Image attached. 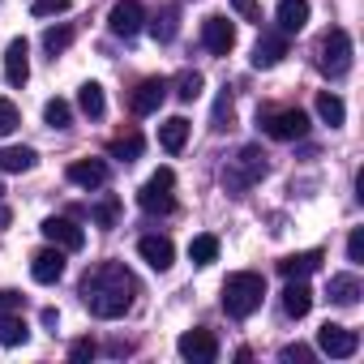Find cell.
Wrapping results in <instances>:
<instances>
[{
    "label": "cell",
    "mask_w": 364,
    "mask_h": 364,
    "mask_svg": "<svg viewBox=\"0 0 364 364\" xmlns=\"http://www.w3.org/2000/svg\"><path fill=\"white\" fill-rule=\"evenodd\" d=\"M287 56V39L274 31H262V39L253 43V69H274Z\"/></svg>",
    "instance_id": "cell-17"
},
{
    "label": "cell",
    "mask_w": 364,
    "mask_h": 364,
    "mask_svg": "<svg viewBox=\"0 0 364 364\" xmlns=\"http://www.w3.org/2000/svg\"><path fill=\"white\" fill-rule=\"evenodd\" d=\"M22 309V296L9 291V287H0V313H18Z\"/></svg>",
    "instance_id": "cell-39"
},
{
    "label": "cell",
    "mask_w": 364,
    "mask_h": 364,
    "mask_svg": "<svg viewBox=\"0 0 364 364\" xmlns=\"http://www.w3.org/2000/svg\"><path fill=\"white\" fill-rule=\"evenodd\" d=\"M31 14H35V18H56V14H69V0H35Z\"/></svg>",
    "instance_id": "cell-35"
},
{
    "label": "cell",
    "mask_w": 364,
    "mask_h": 364,
    "mask_svg": "<svg viewBox=\"0 0 364 364\" xmlns=\"http://www.w3.org/2000/svg\"><path fill=\"white\" fill-rule=\"evenodd\" d=\"M39 163L35 146H5L0 150V171H31Z\"/></svg>",
    "instance_id": "cell-23"
},
{
    "label": "cell",
    "mask_w": 364,
    "mask_h": 364,
    "mask_svg": "<svg viewBox=\"0 0 364 364\" xmlns=\"http://www.w3.org/2000/svg\"><path fill=\"white\" fill-rule=\"evenodd\" d=\"M283 360H313V351L304 343H291V347H283Z\"/></svg>",
    "instance_id": "cell-41"
},
{
    "label": "cell",
    "mask_w": 364,
    "mask_h": 364,
    "mask_svg": "<svg viewBox=\"0 0 364 364\" xmlns=\"http://www.w3.org/2000/svg\"><path fill=\"white\" fill-rule=\"evenodd\" d=\"M0 193H5V189H0Z\"/></svg>",
    "instance_id": "cell-43"
},
{
    "label": "cell",
    "mask_w": 364,
    "mask_h": 364,
    "mask_svg": "<svg viewBox=\"0 0 364 364\" xmlns=\"http://www.w3.org/2000/svg\"><path fill=\"white\" fill-rule=\"evenodd\" d=\"M43 326L56 334V326H60V313H56V309H43Z\"/></svg>",
    "instance_id": "cell-42"
},
{
    "label": "cell",
    "mask_w": 364,
    "mask_h": 364,
    "mask_svg": "<svg viewBox=\"0 0 364 364\" xmlns=\"http://www.w3.org/2000/svg\"><path fill=\"white\" fill-rule=\"evenodd\" d=\"M317 69L326 77H343L351 69V35L343 26H334V31L321 35V43H317Z\"/></svg>",
    "instance_id": "cell-4"
},
{
    "label": "cell",
    "mask_w": 364,
    "mask_h": 364,
    "mask_svg": "<svg viewBox=\"0 0 364 364\" xmlns=\"http://www.w3.org/2000/svg\"><path fill=\"white\" fill-rule=\"evenodd\" d=\"M309 309H313V287L304 279H287V287H283V313L287 317H309Z\"/></svg>",
    "instance_id": "cell-18"
},
{
    "label": "cell",
    "mask_w": 364,
    "mask_h": 364,
    "mask_svg": "<svg viewBox=\"0 0 364 364\" xmlns=\"http://www.w3.org/2000/svg\"><path fill=\"white\" fill-rule=\"evenodd\" d=\"M150 35H154V43H171L180 35V5H163L150 18Z\"/></svg>",
    "instance_id": "cell-20"
},
{
    "label": "cell",
    "mask_w": 364,
    "mask_h": 364,
    "mask_svg": "<svg viewBox=\"0 0 364 364\" xmlns=\"http://www.w3.org/2000/svg\"><path fill=\"white\" fill-rule=\"evenodd\" d=\"M141 22H146L141 0H116L112 14H107V26H112V35H120V39H133V35L141 31Z\"/></svg>",
    "instance_id": "cell-9"
},
{
    "label": "cell",
    "mask_w": 364,
    "mask_h": 364,
    "mask_svg": "<svg viewBox=\"0 0 364 364\" xmlns=\"http://www.w3.org/2000/svg\"><path fill=\"white\" fill-rule=\"evenodd\" d=\"M202 43H206V52L228 56V52L236 48V26H232L223 14H210V18L202 22Z\"/></svg>",
    "instance_id": "cell-10"
},
{
    "label": "cell",
    "mask_w": 364,
    "mask_h": 364,
    "mask_svg": "<svg viewBox=\"0 0 364 364\" xmlns=\"http://www.w3.org/2000/svg\"><path fill=\"white\" fill-rule=\"evenodd\" d=\"M176 351L185 355V360H193V364H210L219 355V343H215L210 330H185V334H180V343H176Z\"/></svg>",
    "instance_id": "cell-11"
},
{
    "label": "cell",
    "mask_w": 364,
    "mask_h": 364,
    "mask_svg": "<svg viewBox=\"0 0 364 364\" xmlns=\"http://www.w3.org/2000/svg\"><path fill=\"white\" fill-rule=\"evenodd\" d=\"M137 253H141V262L150 270H171V262H176V245L167 236H141L137 240Z\"/></svg>",
    "instance_id": "cell-15"
},
{
    "label": "cell",
    "mask_w": 364,
    "mask_h": 364,
    "mask_svg": "<svg viewBox=\"0 0 364 364\" xmlns=\"http://www.w3.org/2000/svg\"><path fill=\"white\" fill-rule=\"evenodd\" d=\"M317 347H321L326 355H334V360H347V355L360 351V334L347 330V326H338V321H326V326L317 330Z\"/></svg>",
    "instance_id": "cell-7"
},
{
    "label": "cell",
    "mask_w": 364,
    "mask_h": 364,
    "mask_svg": "<svg viewBox=\"0 0 364 364\" xmlns=\"http://www.w3.org/2000/svg\"><path fill=\"white\" fill-rule=\"evenodd\" d=\"M266 171H270L266 150H262V146H240V154L223 167V189H228V193H245V189L257 185Z\"/></svg>",
    "instance_id": "cell-3"
},
{
    "label": "cell",
    "mask_w": 364,
    "mask_h": 364,
    "mask_svg": "<svg viewBox=\"0 0 364 364\" xmlns=\"http://www.w3.org/2000/svg\"><path fill=\"white\" fill-rule=\"evenodd\" d=\"M262 129L274 137V141H296L309 133V116L300 107H283V112H266L262 116Z\"/></svg>",
    "instance_id": "cell-6"
},
{
    "label": "cell",
    "mask_w": 364,
    "mask_h": 364,
    "mask_svg": "<svg viewBox=\"0 0 364 364\" xmlns=\"http://www.w3.org/2000/svg\"><path fill=\"white\" fill-rule=\"evenodd\" d=\"M43 120H48V129H69V124H73L69 99H48V103H43Z\"/></svg>",
    "instance_id": "cell-32"
},
{
    "label": "cell",
    "mask_w": 364,
    "mask_h": 364,
    "mask_svg": "<svg viewBox=\"0 0 364 364\" xmlns=\"http://www.w3.org/2000/svg\"><path fill=\"white\" fill-rule=\"evenodd\" d=\"M202 86H206V77L198 69H185V73L176 77V99L180 103H193V99H202Z\"/></svg>",
    "instance_id": "cell-28"
},
{
    "label": "cell",
    "mask_w": 364,
    "mask_h": 364,
    "mask_svg": "<svg viewBox=\"0 0 364 364\" xmlns=\"http://www.w3.org/2000/svg\"><path fill=\"white\" fill-rule=\"evenodd\" d=\"M189 257H193V266L219 262V236H193V240H189Z\"/></svg>",
    "instance_id": "cell-30"
},
{
    "label": "cell",
    "mask_w": 364,
    "mask_h": 364,
    "mask_svg": "<svg viewBox=\"0 0 364 364\" xmlns=\"http://www.w3.org/2000/svg\"><path fill=\"white\" fill-rule=\"evenodd\" d=\"M69 43H73V26H48V31H43V48H48V56H60Z\"/></svg>",
    "instance_id": "cell-33"
},
{
    "label": "cell",
    "mask_w": 364,
    "mask_h": 364,
    "mask_svg": "<svg viewBox=\"0 0 364 364\" xmlns=\"http://www.w3.org/2000/svg\"><path fill=\"white\" fill-rule=\"evenodd\" d=\"M317 116L334 129V124H343V116H347V107H343V99L338 95H330V90H321L317 95Z\"/></svg>",
    "instance_id": "cell-31"
},
{
    "label": "cell",
    "mask_w": 364,
    "mask_h": 364,
    "mask_svg": "<svg viewBox=\"0 0 364 364\" xmlns=\"http://www.w3.org/2000/svg\"><path fill=\"white\" fill-rule=\"evenodd\" d=\"M39 232L48 236V245H56V249H65V253H77V249L86 245V232H82L73 219H56V215H52V219L39 223Z\"/></svg>",
    "instance_id": "cell-8"
},
{
    "label": "cell",
    "mask_w": 364,
    "mask_h": 364,
    "mask_svg": "<svg viewBox=\"0 0 364 364\" xmlns=\"http://www.w3.org/2000/svg\"><path fill=\"white\" fill-rule=\"evenodd\" d=\"M69 180L77 189H103L107 185V163L103 159H77V163H69Z\"/></svg>",
    "instance_id": "cell-16"
},
{
    "label": "cell",
    "mask_w": 364,
    "mask_h": 364,
    "mask_svg": "<svg viewBox=\"0 0 364 364\" xmlns=\"http://www.w3.org/2000/svg\"><path fill=\"white\" fill-rule=\"evenodd\" d=\"M189 120L185 116H167L163 124H159V146L167 150V154H180V150H185V141H189Z\"/></svg>",
    "instance_id": "cell-19"
},
{
    "label": "cell",
    "mask_w": 364,
    "mask_h": 364,
    "mask_svg": "<svg viewBox=\"0 0 364 364\" xmlns=\"http://www.w3.org/2000/svg\"><path fill=\"white\" fill-rule=\"evenodd\" d=\"M31 77V43L26 39H9L5 48V82L9 86H26Z\"/></svg>",
    "instance_id": "cell-13"
},
{
    "label": "cell",
    "mask_w": 364,
    "mask_h": 364,
    "mask_svg": "<svg viewBox=\"0 0 364 364\" xmlns=\"http://www.w3.org/2000/svg\"><path fill=\"white\" fill-rule=\"evenodd\" d=\"M90 219H95L99 228H116V223H120V198H116V193H103V198L90 206Z\"/></svg>",
    "instance_id": "cell-27"
},
{
    "label": "cell",
    "mask_w": 364,
    "mask_h": 364,
    "mask_svg": "<svg viewBox=\"0 0 364 364\" xmlns=\"http://www.w3.org/2000/svg\"><path fill=\"white\" fill-rule=\"evenodd\" d=\"M274 18H279V26H283L287 35L304 31V22H309V0H279Z\"/></svg>",
    "instance_id": "cell-21"
},
{
    "label": "cell",
    "mask_w": 364,
    "mask_h": 364,
    "mask_svg": "<svg viewBox=\"0 0 364 364\" xmlns=\"http://www.w3.org/2000/svg\"><path fill=\"white\" fill-rule=\"evenodd\" d=\"M262 300H266V279L257 270L228 274V283H223V309H228V317H249V313L262 309Z\"/></svg>",
    "instance_id": "cell-2"
},
{
    "label": "cell",
    "mask_w": 364,
    "mask_h": 364,
    "mask_svg": "<svg viewBox=\"0 0 364 364\" xmlns=\"http://www.w3.org/2000/svg\"><path fill=\"white\" fill-rule=\"evenodd\" d=\"M232 116V95H223L219 99V107H215V129H223V120Z\"/></svg>",
    "instance_id": "cell-40"
},
{
    "label": "cell",
    "mask_w": 364,
    "mask_h": 364,
    "mask_svg": "<svg viewBox=\"0 0 364 364\" xmlns=\"http://www.w3.org/2000/svg\"><path fill=\"white\" fill-rule=\"evenodd\" d=\"M360 291H364V287H360L355 274H334V279H330V300H334V304H355Z\"/></svg>",
    "instance_id": "cell-26"
},
{
    "label": "cell",
    "mask_w": 364,
    "mask_h": 364,
    "mask_svg": "<svg viewBox=\"0 0 364 364\" xmlns=\"http://www.w3.org/2000/svg\"><path fill=\"white\" fill-rule=\"evenodd\" d=\"M18 124H22V112H18V103H14V99H0V137H9Z\"/></svg>",
    "instance_id": "cell-34"
},
{
    "label": "cell",
    "mask_w": 364,
    "mask_h": 364,
    "mask_svg": "<svg viewBox=\"0 0 364 364\" xmlns=\"http://www.w3.org/2000/svg\"><path fill=\"white\" fill-rule=\"evenodd\" d=\"M141 150H146L141 133H124V137H116V141L107 146V154H112V159H120V163H133V159H137Z\"/></svg>",
    "instance_id": "cell-29"
},
{
    "label": "cell",
    "mask_w": 364,
    "mask_h": 364,
    "mask_svg": "<svg viewBox=\"0 0 364 364\" xmlns=\"http://www.w3.org/2000/svg\"><path fill=\"white\" fill-rule=\"evenodd\" d=\"M95 351H99V347H95V338H77V343L69 347V355H73V360H90Z\"/></svg>",
    "instance_id": "cell-38"
},
{
    "label": "cell",
    "mask_w": 364,
    "mask_h": 364,
    "mask_svg": "<svg viewBox=\"0 0 364 364\" xmlns=\"http://www.w3.org/2000/svg\"><path fill=\"white\" fill-rule=\"evenodd\" d=\"M317 266H321V253L309 249V253H291V257H283V262H279V274H283V279H309Z\"/></svg>",
    "instance_id": "cell-22"
},
{
    "label": "cell",
    "mask_w": 364,
    "mask_h": 364,
    "mask_svg": "<svg viewBox=\"0 0 364 364\" xmlns=\"http://www.w3.org/2000/svg\"><path fill=\"white\" fill-rule=\"evenodd\" d=\"M133 296H137V279L120 266V262H103L95 266L86 279H82V304L103 317V321H116L133 309Z\"/></svg>",
    "instance_id": "cell-1"
},
{
    "label": "cell",
    "mask_w": 364,
    "mask_h": 364,
    "mask_svg": "<svg viewBox=\"0 0 364 364\" xmlns=\"http://www.w3.org/2000/svg\"><path fill=\"white\" fill-rule=\"evenodd\" d=\"M26 338H31V326L18 313H0V343H5V347H22Z\"/></svg>",
    "instance_id": "cell-24"
},
{
    "label": "cell",
    "mask_w": 364,
    "mask_h": 364,
    "mask_svg": "<svg viewBox=\"0 0 364 364\" xmlns=\"http://www.w3.org/2000/svg\"><path fill=\"white\" fill-rule=\"evenodd\" d=\"M347 257H351V262H364V232H360V228L347 236Z\"/></svg>",
    "instance_id": "cell-37"
},
{
    "label": "cell",
    "mask_w": 364,
    "mask_h": 364,
    "mask_svg": "<svg viewBox=\"0 0 364 364\" xmlns=\"http://www.w3.org/2000/svg\"><path fill=\"white\" fill-rule=\"evenodd\" d=\"M77 107L90 116V120H99L103 112H107V99H103V86L99 82H82V90H77Z\"/></svg>",
    "instance_id": "cell-25"
},
{
    "label": "cell",
    "mask_w": 364,
    "mask_h": 364,
    "mask_svg": "<svg viewBox=\"0 0 364 364\" xmlns=\"http://www.w3.org/2000/svg\"><path fill=\"white\" fill-rule=\"evenodd\" d=\"M171 189H176V171H171V167H159L146 185L137 189V206H141L146 215H171V210H176Z\"/></svg>",
    "instance_id": "cell-5"
},
{
    "label": "cell",
    "mask_w": 364,
    "mask_h": 364,
    "mask_svg": "<svg viewBox=\"0 0 364 364\" xmlns=\"http://www.w3.org/2000/svg\"><path fill=\"white\" fill-rule=\"evenodd\" d=\"M232 9H236L245 22H262V5H257V0H232Z\"/></svg>",
    "instance_id": "cell-36"
},
{
    "label": "cell",
    "mask_w": 364,
    "mask_h": 364,
    "mask_svg": "<svg viewBox=\"0 0 364 364\" xmlns=\"http://www.w3.org/2000/svg\"><path fill=\"white\" fill-rule=\"evenodd\" d=\"M31 274H35V283H43V287L60 283V274H65V249H56V245L39 249V253L31 257Z\"/></svg>",
    "instance_id": "cell-12"
},
{
    "label": "cell",
    "mask_w": 364,
    "mask_h": 364,
    "mask_svg": "<svg viewBox=\"0 0 364 364\" xmlns=\"http://www.w3.org/2000/svg\"><path fill=\"white\" fill-rule=\"evenodd\" d=\"M163 99H167V82H163V77H146V82H137V90L129 95V107H133L137 116H150V112H159Z\"/></svg>",
    "instance_id": "cell-14"
}]
</instances>
